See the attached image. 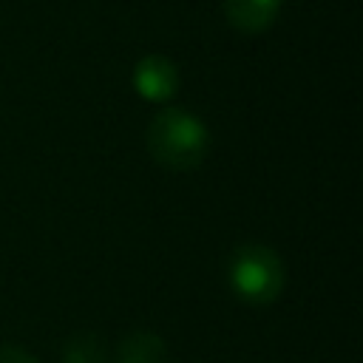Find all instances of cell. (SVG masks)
I'll list each match as a JSON object with an SVG mask.
<instances>
[{
    "label": "cell",
    "mask_w": 363,
    "mask_h": 363,
    "mask_svg": "<svg viewBox=\"0 0 363 363\" xmlns=\"http://www.w3.org/2000/svg\"><path fill=\"white\" fill-rule=\"evenodd\" d=\"M0 363H37L28 352L23 349H14V346H3L0 349Z\"/></svg>",
    "instance_id": "cell-7"
},
{
    "label": "cell",
    "mask_w": 363,
    "mask_h": 363,
    "mask_svg": "<svg viewBox=\"0 0 363 363\" xmlns=\"http://www.w3.org/2000/svg\"><path fill=\"white\" fill-rule=\"evenodd\" d=\"M278 6L281 0H224V14L238 31L255 34L275 20Z\"/></svg>",
    "instance_id": "cell-4"
},
{
    "label": "cell",
    "mask_w": 363,
    "mask_h": 363,
    "mask_svg": "<svg viewBox=\"0 0 363 363\" xmlns=\"http://www.w3.org/2000/svg\"><path fill=\"white\" fill-rule=\"evenodd\" d=\"M164 360V346L156 335L136 332L125 337L119 346V363H162Z\"/></svg>",
    "instance_id": "cell-5"
},
{
    "label": "cell",
    "mask_w": 363,
    "mask_h": 363,
    "mask_svg": "<svg viewBox=\"0 0 363 363\" xmlns=\"http://www.w3.org/2000/svg\"><path fill=\"white\" fill-rule=\"evenodd\" d=\"M147 147L156 162L173 170H187L201 162L207 150V130L193 113L170 108V111H162L150 122Z\"/></svg>",
    "instance_id": "cell-1"
},
{
    "label": "cell",
    "mask_w": 363,
    "mask_h": 363,
    "mask_svg": "<svg viewBox=\"0 0 363 363\" xmlns=\"http://www.w3.org/2000/svg\"><path fill=\"white\" fill-rule=\"evenodd\" d=\"M176 68L164 57H145L133 71V85L145 99H167L176 91Z\"/></svg>",
    "instance_id": "cell-3"
},
{
    "label": "cell",
    "mask_w": 363,
    "mask_h": 363,
    "mask_svg": "<svg viewBox=\"0 0 363 363\" xmlns=\"http://www.w3.org/2000/svg\"><path fill=\"white\" fill-rule=\"evenodd\" d=\"M230 284L250 303H269L284 284L281 261L267 247H241L230 261Z\"/></svg>",
    "instance_id": "cell-2"
},
{
    "label": "cell",
    "mask_w": 363,
    "mask_h": 363,
    "mask_svg": "<svg viewBox=\"0 0 363 363\" xmlns=\"http://www.w3.org/2000/svg\"><path fill=\"white\" fill-rule=\"evenodd\" d=\"M102 346L96 337H74L65 346V363H102Z\"/></svg>",
    "instance_id": "cell-6"
}]
</instances>
